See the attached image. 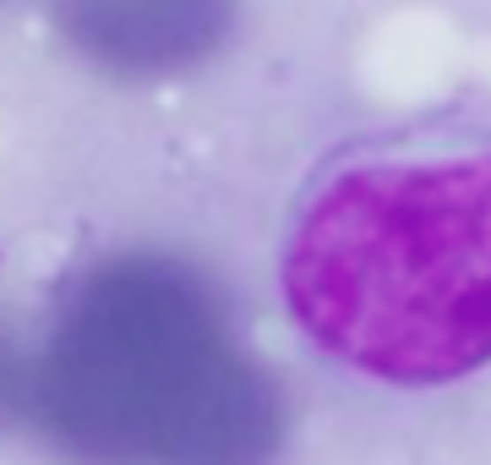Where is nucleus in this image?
Returning <instances> with one entry per match:
<instances>
[{
	"instance_id": "obj_1",
	"label": "nucleus",
	"mask_w": 491,
	"mask_h": 465,
	"mask_svg": "<svg viewBox=\"0 0 491 465\" xmlns=\"http://www.w3.org/2000/svg\"><path fill=\"white\" fill-rule=\"evenodd\" d=\"M279 285L322 356L399 389L491 361V132L349 143L289 220Z\"/></svg>"
}]
</instances>
